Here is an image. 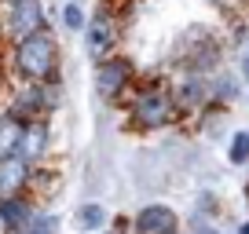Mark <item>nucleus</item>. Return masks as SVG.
Returning a JSON list of instances; mask_svg holds the SVG:
<instances>
[{"instance_id": "nucleus-23", "label": "nucleus", "mask_w": 249, "mask_h": 234, "mask_svg": "<svg viewBox=\"0 0 249 234\" xmlns=\"http://www.w3.org/2000/svg\"><path fill=\"white\" fill-rule=\"evenodd\" d=\"M172 234H179V231H172Z\"/></svg>"}, {"instance_id": "nucleus-21", "label": "nucleus", "mask_w": 249, "mask_h": 234, "mask_svg": "<svg viewBox=\"0 0 249 234\" xmlns=\"http://www.w3.org/2000/svg\"><path fill=\"white\" fill-rule=\"evenodd\" d=\"M11 4H15V0H8V8H11Z\"/></svg>"}, {"instance_id": "nucleus-11", "label": "nucleus", "mask_w": 249, "mask_h": 234, "mask_svg": "<svg viewBox=\"0 0 249 234\" xmlns=\"http://www.w3.org/2000/svg\"><path fill=\"white\" fill-rule=\"evenodd\" d=\"M22 128H26V121H18L15 114H0V157L18 154V143H22Z\"/></svg>"}, {"instance_id": "nucleus-18", "label": "nucleus", "mask_w": 249, "mask_h": 234, "mask_svg": "<svg viewBox=\"0 0 249 234\" xmlns=\"http://www.w3.org/2000/svg\"><path fill=\"white\" fill-rule=\"evenodd\" d=\"M195 231L198 234H220V231H213V227H205V223H195Z\"/></svg>"}, {"instance_id": "nucleus-7", "label": "nucleus", "mask_w": 249, "mask_h": 234, "mask_svg": "<svg viewBox=\"0 0 249 234\" xmlns=\"http://www.w3.org/2000/svg\"><path fill=\"white\" fill-rule=\"evenodd\" d=\"M30 183H33V168H30L26 157H18V154L0 157V198L22 194Z\"/></svg>"}, {"instance_id": "nucleus-8", "label": "nucleus", "mask_w": 249, "mask_h": 234, "mask_svg": "<svg viewBox=\"0 0 249 234\" xmlns=\"http://www.w3.org/2000/svg\"><path fill=\"white\" fill-rule=\"evenodd\" d=\"M37 216L33 212V201L26 194H11V198H0V231L8 234H22L26 223Z\"/></svg>"}, {"instance_id": "nucleus-22", "label": "nucleus", "mask_w": 249, "mask_h": 234, "mask_svg": "<svg viewBox=\"0 0 249 234\" xmlns=\"http://www.w3.org/2000/svg\"><path fill=\"white\" fill-rule=\"evenodd\" d=\"M114 234H121V231H114Z\"/></svg>"}, {"instance_id": "nucleus-6", "label": "nucleus", "mask_w": 249, "mask_h": 234, "mask_svg": "<svg viewBox=\"0 0 249 234\" xmlns=\"http://www.w3.org/2000/svg\"><path fill=\"white\" fill-rule=\"evenodd\" d=\"M44 8H40V0H15L8 8V33L15 40L22 37H33V33H44Z\"/></svg>"}, {"instance_id": "nucleus-4", "label": "nucleus", "mask_w": 249, "mask_h": 234, "mask_svg": "<svg viewBox=\"0 0 249 234\" xmlns=\"http://www.w3.org/2000/svg\"><path fill=\"white\" fill-rule=\"evenodd\" d=\"M55 102H59V92H55V84H48V81H44V84L22 88V92L15 95V102H11L8 114H15L18 121H40Z\"/></svg>"}, {"instance_id": "nucleus-14", "label": "nucleus", "mask_w": 249, "mask_h": 234, "mask_svg": "<svg viewBox=\"0 0 249 234\" xmlns=\"http://www.w3.org/2000/svg\"><path fill=\"white\" fill-rule=\"evenodd\" d=\"M227 157H231L234 165H249V132H234V135H231Z\"/></svg>"}, {"instance_id": "nucleus-5", "label": "nucleus", "mask_w": 249, "mask_h": 234, "mask_svg": "<svg viewBox=\"0 0 249 234\" xmlns=\"http://www.w3.org/2000/svg\"><path fill=\"white\" fill-rule=\"evenodd\" d=\"M117 18L110 15V11H99V15H92L88 18V26H85V48H88V55L92 59H110L114 55V48H117Z\"/></svg>"}, {"instance_id": "nucleus-13", "label": "nucleus", "mask_w": 249, "mask_h": 234, "mask_svg": "<svg viewBox=\"0 0 249 234\" xmlns=\"http://www.w3.org/2000/svg\"><path fill=\"white\" fill-rule=\"evenodd\" d=\"M103 219H107V212H103V205H81L77 209V227L81 231H95V227H103Z\"/></svg>"}, {"instance_id": "nucleus-17", "label": "nucleus", "mask_w": 249, "mask_h": 234, "mask_svg": "<svg viewBox=\"0 0 249 234\" xmlns=\"http://www.w3.org/2000/svg\"><path fill=\"white\" fill-rule=\"evenodd\" d=\"M209 92H213V99H234V81L224 77V81H216V88H209Z\"/></svg>"}, {"instance_id": "nucleus-20", "label": "nucleus", "mask_w": 249, "mask_h": 234, "mask_svg": "<svg viewBox=\"0 0 249 234\" xmlns=\"http://www.w3.org/2000/svg\"><path fill=\"white\" fill-rule=\"evenodd\" d=\"M242 234H249V223H242Z\"/></svg>"}, {"instance_id": "nucleus-9", "label": "nucleus", "mask_w": 249, "mask_h": 234, "mask_svg": "<svg viewBox=\"0 0 249 234\" xmlns=\"http://www.w3.org/2000/svg\"><path fill=\"white\" fill-rule=\"evenodd\" d=\"M132 227L136 234H172L176 231V212L169 205H147V209L136 212Z\"/></svg>"}, {"instance_id": "nucleus-10", "label": "nucleus", "mask_w": 249, "mask_h": 234, "mask_svg": "<svg viewBox=\"0 0 249 234\" xmlns=\"http://www.w3.org/2000/svg\"><path fill=\"white\" fill-rule=\"evenodd\" d=\"M44 150H48V121L44 117H40V121H26L22 143H18V157H26V161L33 165Z\"/></svg>"}, {"instance_id": "nucleus-12", "label": "nucleus", "mask_w": 249, "mask_h": 234, "mask_svg": "<svg viewBox=\"0 0 249 234\" xmlns=\"http://www.w3.org/2000/svg\"><path fill=\"white\" fill-rule=\"evenodd\" d=\"M172 95H176V106H179V114H183V110H195V106H202L205 99H213L209 84H205L202 77H198V81H187V84H179V88H172Z\"/></svg>"}, {"instance_id": "nucleus-16", "label": "nucleus", "mask_w": 249, "mask_h": 234, "mask_svg": "<svg viewBox=\"0 0 249 234\" xmlns=\"http://www.w3.org/2000/svg\"><path fill=\"white\" fill-rule=\"evenodd\" d=\"M62 22H66V30H85V11L77 8V4H66V8H62Z\"/></svg>"}, {"instance_id": "nucleus-3", "label": "nucleus", "mask_w": 249, "mask_h": 234, "mask_svg": "<svg viewBox=\"0 0 249 234\" xmlns=\"http://www.w3.org/2000/svg\"><path fill=\"white\" fill-rule=\"evenodd\" d=\"M132 63L128 59H121V55H110V59H103L99 66H95V88H99L103 99H117V95H124V88H132Z\"/></svg>"}, {"instance_id": "nucleus-19", "label": "nucleus", "mask_w": 249, "mask_h": 234, "mask_svg": "<svg viewBox=\"0 0 249 234\" xmlns=\"http://www.w3.org/2000/svg\"><path fill=\"white\" fill-rule=\"evenodd\" d=\"M242 73H246V81H249V51H246V59H242Z\"/></svg>"}, {"instance_id": "nucleus-2", "label": "nucleus", "mask_w": 249, "mask_h": 234, "mask_svg": "<svg viewBox=\"0 0 249 234\" xmlns=\"http://www.w3.org/2000/svg\"><path fill=\"white\" fill-rule=\"evenodd\" d=\"M179 117L176 95L169 88H147L132 99V125L136 128H165Z\"/></svg>"}, {"instance_id": "nucleus-1", "label": "nucleus", "mask_w": 249, "mask_h": 234, "mask_svg": "<svg viewBox=\"0 0 249 234\" xmlns=\"http://www.w3.org/2000/svg\"><path fill=\"white\" fill-rule=\"evenodd\" d=\"M11 63H15L18 77H26L30 84H44L59 70V48H55V40L48 33H33V37L15 40Z\"/></svg>"}, {"instance_id": "nucleus-24", "label": "nucleus", "mask_w": 249, "mask_h": 234, "mask_svg": "<svg viewBox=\"0 0 249 234\" xmlns=\"http://www.w3.org/2000/svg\"><path fill=\"white\" fill-rule=\"evenodd\" d=\"M246 4H249V0H246Z\"/></svg>"}, {"instance_id": "nucleus-15", "label": "nucleus", "mask_w": 249, "mask_h": 234, "mask_svg": "<svg viewBox=\"0 0 249 234\" xmlns=\"http://www.w3.org/2000/svg\"><path fill=\"white\" fill-rule=\"evenodd\" d=\"M55 231H59V219H55L52 212H37V216L26 223L22 234H55Z\"/></svg>"}]
</instances>
